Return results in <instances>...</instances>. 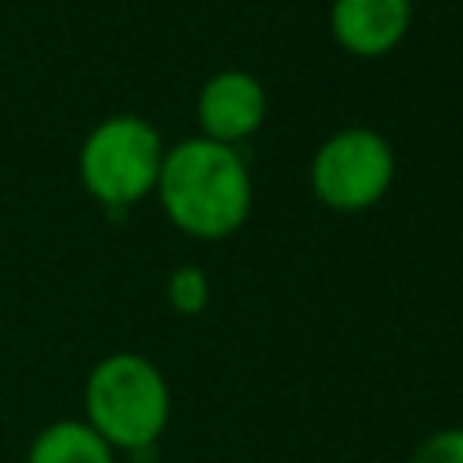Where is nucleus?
I'll return each instance as SVG.
<instances>
[{
    "mask_svg": "<svg viewBox=\"0 0 463 463\" xmlns=\"http://www.w3.org/2000/svg\"><path fill=\"white\" fill-rule=\"evenodd\" d=\"M156 195L177 232L228 239L253 210V177L239 148L195 134L166 148Z\"/></svg>",
    "mask_w": 463,
    "mask_h": 463,
    "instance_id": "f257e3e1",
    "label": "nucleus"
},
{
    "mask_svg": "<svg viewBox=\"0 0 463 463\" xmlns=\"http://www.w3.org/2000/svg\"><path fill=\"white\" fill-rule=\"evenodd\" d=\"M83 420L116 452L152 449L170 423V383L152 358L112 351L87 373Z\"/></svg>",
    "mask_w": 463,
    "mask_h": 463,
    "instance_id": "f03ea898",
    "label": "nucleus"
},
{
    "mask_svg": "<svg viewBox=\"0 0 463 463\" xmlns=\"http://www.w3.org/2000/svg\"><path fill=\"white\" fill-rule=\"evenodd\" d=\"M163 156L166 145L145 116L116 112L87 130L76 170L94 203L105 210H127L156 195Z\"/></svg>",
    "mask_w": 463,
    "mask_h": 463,
    "instance_id": "7ed1b4c3",
    "label": "nucleus"
},
{
    "mask_svg": "<svg viewBox=\"0 0 463 463\" xmlns=\"http://www.w3.org/2000/svg\"><path fill=\"white\" fill-rule=\"evenodd\" d=\"M394 148L373 127H344L329 134L311 156V192L336 213H362L376 206L394 184Z\"/></svg>",
    "mask_w": 463,
    "mask_h": 463,
    "instance_id": "20e7f679",
    "label": "nucleus"
},
{
    "mask_svg": "<svg viewBox=\"0 0 463 463\" xmlns=\"http://www.w3.org/2000/svg\"><path fill=\"white\" fill-rule=\"evenodd\" d=\"M264 119H268V90L246 69H221L199 87L195 98L199 137L239 148L264 127Z\"/></svg>",
    "mask_w": 463,
    "mask_h": 463,
    "instance_id": "39448f33",
    "label": "nucleus"
},
{
    "mask_svg": "<svg viewBox=\"0 0 463 463\" xmlns=\"http://www.w3.org/2000/svg\"><path fill=\"white\" fill-rule=\"evenodd\" d=\"M412 25V0H333L329 33L354 58L391 54Z\"/></svg>",
    "mask_w": 463,
    "mask_h": 463,
    "instance_id": "423d86ee",
    "label": "nucleus"
},
{
    "mask_svg": "<svg viewBox=\"0 0 463 463\" xmlns=\"http://www.w3.org/2000/svg\"><path fill=\"white\" fill-rule=\"evenodd\" d=\"M25 463H116V449L87 420H54L33 438Z\"/></svg>",
    "mask_w": 463,
    "mask_h": 463,
    "instance_id": "0eeeda50",
    "label": "nucleus"
},
{
    "mask_svg": "<svg viewBox=\"0 0 463 463\" xmlns=\"http://www.w3.org/2000/svg\"><path fill=\"white\" fill-rule=\"evenodd\" d=\"M210 293H213L210 275L199 264H181L166 279V300L177 315H203L210 304Z\"/></svg>",
    "mask_w": 463,
    "mask_h": 463,
    "instance_id": "6e6552de",
    "label": "nucleus"
},
{
    "mask_svg": "<svg viewBox=\"0 0 463 463\" xmlns=\"http://www.w3.org/2000/svg\"><path fill=\"white\" fill-rule=\"evenodd\" d=\"M409 463H463V427H441L434 434H427Z\"/></svg>",
    "mask_w": 463,
    "mask_h": 463,
    "instance_id": "1a4fd4ad",
    "label": "nucleus"
}]
</instances>
